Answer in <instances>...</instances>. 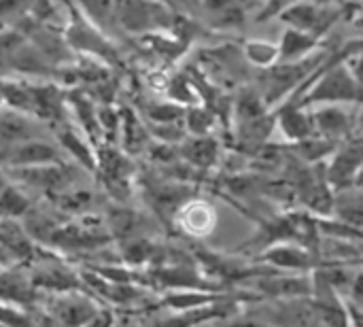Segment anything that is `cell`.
Instances as JSON below:
<instances>
[{"label":"cell","instance_id":"obj_1","mask_svg":"<svg viewBox=\"0 0 363 327\" xmlns=\"http://www.w3.org/2000/svg\"><path fill=\"white\" fill-rule=\"evenodd\" d=\"M334 51V45L325 43L323 49L317 53L298 60V62H277L270 68L253 70L251 85L262 94L264 102L270 109H277L281 102L291 98L296 92L304 89L308 81L323 68V64L330 60Z\"/></svg>","mask_w":363,"mask_h":327},{"label":"cell","instance_id":"obj_2","mask_svg":"<svg viewBox=\"0 0 363 327\" xmlns=\"http://www.w3.org/2000/svg\"><path fill=\"white\" fill-rule=\"evenodd\" d=\"M300 106L313 109L323 104H340V106H359L363 104V87L357 83L345 60L334 57L323 64V68L308 81V85L296 92Z\"/></svg>","mask_w":363,"mask_h":327},{"label":"cell","instance_id":"obj_3","mask_svg":"<svg viewBox=\"0 0 363 327\" xmlns=\"http://www.w3.org/2000/svg\"><path fill=\"white\" fill-rule=\"evenodd\" d=\"M177 15L164 0H117V21L132 34L172 32Z\"/></svg>","mask_w":363,"mask_h":327},{"label":"cell","instance_id":"obj_4","mask_svg":"<svg viewBox=\"0 0 363 327\" xmlns=\"http://www.w3.org/2000/svg\"><path fill=\"white\" fill-rule=\"evenodd\" d=\"M249 315L270 323L272 327H328L323 313L313 296L264 302V306H259Z\"/></svg>","mask_w":363,"mask_h":327},{"label":"cell","instance_id":"obj_5","mask_svg":"<svg viewBox=\"0 0 363 327\" xmlns=\"http://www.w3.org/2000/svg\"><path fill=\"white\" fill-rule=\"evenodd\" d=\"M200 11V21L211 32L240 34L249 26V15L253 4L247 0H196Z\"/></svg>","mask_w":363,"mask_h":327},{"label":"cell","instance_id":"obj_6","mask_svg":"<svg viewBox=\"0 0 363 327\" xmlns=\"http://www.w3.org/2000/svg\"><path fill=\"white\" fill-rule=\"evenodd\" d=\"M257 262L264 266H270L281 272H294V275H313L315 270L328 268V264L319 253L298 245V243H279L268 247L257 255Z\"/></svg>","mask_w":363,"mask_h":327},{"label":"cell","instance_id":"obj_7","mask_svg":"<svg viewBox=\"0 0 363 327\" xmlns=\"http://www.w3.org/2000/svg\"><path fill=\"white\" fill-rule=\"evenodd\" d=\"M315 136L325 138L334 145H342L357 136V106L323 104L308 109Z\"/></svg>","mask_w":363,"mask_h":327},{"label":"cell","instance_id":"obj_8","mask_svg":"<svg viewBox=\"0 0 363 327\" xmlns=\"http://www.w3.org/2000/svg\"><path fill=\"white\" fill-rule=\"evenodd\" d=\"M363 170V136H353L342 143L325 162V177L330 187L338 194L351 189Z\"/></svg>","mask_w":363,"mask_h":327},{"label":"cell","instance_id":"obj_9","mask_svg":"<svg viewBox=\"0 0 363 327\" xmlns=\"http://www.w3.org/2000/svg\"><path fill=\"white\" fill-rule=\"evenodd\" d=\"M274 117H277V132H281L287 145H296L315 136L311 113L308 109L300 106L296 94L274 109Z\"/></svg>","mask_w":363,"mask_h":327},{"label":"cell","instance_id":"obj_10","mask_svg":"<svg viewBox=\"0 0 363 327\" xmlns=\"http://www.w3.org/2000/svg\"><path fill=\"white\" fill-rule=\"evenodd\" d=\"M179 155L183 162L200 172H211L223 164V143L215 136H187L179 145Z\"/></svg>","mask_w":363,"mask_h":327},{"label":"cell","instance_id":"obj_11","mask_svg":"<svg viewBox=\"0 0 363 327\" xmlns=\"http://www.w3.org/2000/svg\"><path fill=\"white\" fill-rule=\"evenodd\" d=\"M174 223L181 228L183 234L191 238H206L213 234L217 226V211L208 200L194 196L181 206V211L174 217Z\"/></svg>","mask_w":363,"mask_h":327},{"label":"cell","instance_id":"obj_12","mask_svg":"<svg viewBox=\"0 0 363 327\" xmlns=\"http://www.w3.org/2000/svg\"><path fill=\"white\" fill-rule=\"evenodd\" d=\"M277 43H279V62H298L325 47L321 38L294 28H283V34Z\"/></svg>","mask_w":363,"mask_h":327},{"label":"cell","instance_id":"obj_13","mask_svg":"<svg viewBox=\"0 0 363 327\" xmlns=\"http://www.w3.org/2000/svg\"><path fill=\"white\" fill-rule=\"evenodd\" d=\"M242 53L253 70L270 68L279 62V43L266 38H245Z\"/></svg>","mask_w":363,"mask_h":327},{"label":"cell","instance_id":"obj_14","mask_svg":"<svg viewBox=\"0 0 363 327\" xmlns=\"http://www.w3.org/2000/svg\"><path fill=\"white\" fill-rule=\"evenodd\" d=\"M183 123H185V130L189 136H208L215 132L217 126H221L219 119L215 117V113L208 111L204 104H196V106L185 109Z\"/></svg>","mask_w":363,"mask_h":327},{"label":"cell","instance_id":"obj_15","mask_svg":"<svg viewBox=\"0 0 363 327\" xmlns=\"http://www.w3.org/2000/svg\"><path fill=\"white\" fill-rule=\"evenodd\" d=\"M32 123L17 115V113H4L0 115V143H21L30 138Z\"/></svg>","mask_w":363,"mask_h":327},{"label":"cell","instance_id":"obj_16","mask_svg":"<svg viewBox=\"0 0 363 327\" xmlns=\"http://www.w3.org/2000/svg\"><path fill=\"white\" fill-rule=\"evenodd\" d=\"M123 130H125V143H128V149H130L132 153H134V151H140V149L147 145V130L143 128V123H140L132 113H128V115H125Z\"/></svg>","mask_w":363,"mask_h":327},{"label":"cell","instance_id":"obj_17","mask_svg":"<svg viewBox=\"0 0 363 327\" xmlns=\"http://www.w3.org/2000/svg\"><path fill=\"white\" fill-rule=\"evenodd\" d=\"M298 2H304V0H264L262 6L257 9V13L253 15V21L257 23H266V21H272L277 19L285 9L298 4Z\"/></svg>","mask_w":363,"mask_h":327},{"label":"cell","instance_id":"obj_18","mask_svg":"<svg viewBox=\"0 0 363 327\" xmlns=\"http://www.w3.org/2000/svg\"><path fill=\"white\" fill-rule=\"evenodd\" d=\"M87 11L98 19V23H108L111 19H117V0H81Z\"/></svg>","mask_w":363,"mask_h":327},{"label":"cell","instance_id":"obj_19","mask_svg":"<svg viewBox=\"0 0 363 327\" xmlns=\"http://www.w3.org/2000/svg\"><path fill=\"white\" fill-rule=\"evenodd\" d=\"M26 209V200L13 192V189H4L0 196V211H4L6 215H19Z\"/></svg>","mask_w":363,"mask_h":327},{"label":"cell","instance_id":"obj_20","mask_svg":"<svg viewBox=\"0 0 363 327\" xmlns=\"http://www.w3.org/2000/svg\"><path fill=\"white\" fill-rule=\"evenodd\" d=\"M349 300V306H353L355 311L363 313V270L353 275V281L349 285V292L345 296Z\"/></svg>","mask_w":363,"mask_h":327},{"label":"cell","instance_id":"obj_21","mask_svg":"<svg viewBox=\"0 0 363 327\" xmlns=\"http://www.w3.org/2000/svg\"><path fill=\"white\" fill-rule=\"evenodd\" d=\"M347 64H349L351 72L355 74L357 83L363 87V51H359L357 55H353L351 60H347Z\"/></svg>","mask_w":363,"mask_h":327},{"label":"cell","instance_id":"obj_22","mask_svg":"<svg viewBox=\"0 0 363 327\" xmlns=\"http://www.w3.org/2000/svg\"><path fill=\"white\" fill-rule=\"evenodd\" d=\"M357 136H363V104L357 106Z\"/></svg>","mask_w":363,"mask_h":327},{"label":"cell","instance_id":"obj_23","mask_svg":"<svg viewBox=\"0 0 363 327\" xmlns=\"http://www.w3.org/2000/svg\"><path fill=\"white\" fill-rule=\"evenodd\" d=\"M247 2H249V4H253V6H257V9H259V6H262V2H264V0H247Z\"/></svg>","mask_w":363,"mask_h":327}]
</instances>
